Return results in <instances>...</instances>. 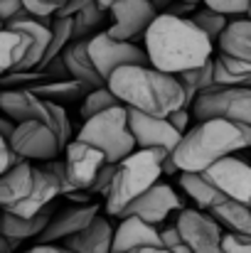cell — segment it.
<instances>
[{
  "label": "cell",
  "instance_id": "f6af8a7d",
  "mask_svg": "<svg viewBox=\"0 0 251 253\" xmlns=\"http://www.w3.org/2000/svg\"><path fill=\"white\" fill-rule=\"evenodd\" d=\"M133 253H172V251H167L163 246H151V249H138V251H133Z\"/></svg>",
  "mask_w": 251,
  "mask_h": 253
},
{
  "label": "cell",
  "instance_id": "681fc988",
  "mask_svg": "<svg viewBox=\"0 0 251 253\" xmlns=\"http://www.w3.org/2000/svg\"><path fill=\"white\" fill-rule=\"evenodd\" d=\"M180 2H187V5H202V0H180Z\"/></svg>",
  "mask_w": 251,
  "mask_h": 253
},
{
  "label": "cell",
  "instance_id": "ba28073f",
  "mask_svg": "<svg viewBox=\"0 0 251 253\" xmlns=\"http://www.w3.org/2000/svg\"><path fill=\"white\" fill-rule=\"evenodd\" d=\"M10 145L27 163H52V160H59V155L67 150V145L59 140L57 130L45 121L20 123Z\"/></svg>",
  "mask_w": 251,
  "mask_h": 253
},
{
  "label": "cell",
  "instance_id": "e575fe53",
  "mask_svg": "<svg viewBox=\"0 0 251 253\" xmlns=\"http://www.w3.org/2000/svg\"><path fill=\"white\" fill-rule=\"evenodd\" d=\"M160 241H163V249H167V251H175L182 246V234L177 229V221L160 226Z\"/></svg>",
  "mask_w": 251,
  "mask_h": 253
},
{
  "label": "cell",
  "instance_id": "f35d334b",
  "mask_svg": "<svg viewBox=\"0 0 251 253\" xmlns=\"http://www.w3.org/2000/svg\"><path fill=\"white\" fill-rule=\"evenodd\" d=\"M89 2H94V0H69L64 7H59V12H57V17H77L79 12H82L84 7L89 5Z\"/></svg>",
  "mask_w": 251,
  "mask_h": 253
},
{
  "label": "cell",
  "instance_id": "d6a6232c",
  "mask_svg": "<svg viewBox=\"0 0 251 253\" xmlns=\"http://www.w3.org/2000/svg\"><path fill=\"white\" fill-rule=\"evenodd\" d=\"M22 163H27V160H22L7 140H0V174H7L10 169L20 168Z\"/></svg>",
  "mask_w": 251,
  "mask_h": 253
},
{
  "label": "cell",
  "instance_id": "5bb4252c",
  "mask_svg": "<svg viewBox=\"0 0 251 253\" xmlns=\"http://www.w3.org/2000/svg\"><path fill=\"white\" fill-rule=\"evenodd\" d=\"M180 214L185 211L182 207V199L177 197V192L167 184V182H158L153 189H148L143 197H138L126 211L121 219H128V216H136L151 226H163V221H167L172 214Z\"/></svg>",
  "mask_w": 251,
  "mask_h": 253
},
{
  "label": "cell",
  "instance_id": "b9f144b4",
  "mask_svg": "<svg viewBox=\"0 0 251 253\" xmlns=\"http://www.w3.org/2000/svg\"><path fill=\"white\" fill-rule=\"evenodd\" d=\"M163 174H167V177L182 174V172H180V168H177V163H175V153H170V155H165V158H163Z\"/></svg>",
  "mask_w": 251,
  "mask_h": 253
},
{
  "label": "cell",
  "instance_id": "4316f807",
  "mask_svg": "<svg viewBox=\"0 0 251 253\" xmlns=\"http://www.w3.org/2000/svg\"><path fill=\"white\" fill-rule=\"evenodd\" d=\"M118 106H123L121 101H118V96L108 88V86H103V88H96V91H91L86 98L82 101V106H79V116H82V121H91V118H96V116H101V113H106V111H111V108H118Z\"/></svg>",
  "mask_w": 251,
  "mask_h": 253
},
{
  "label": "cell",
  "instance_id": "7a4b0ae2",
  "mask_svg": "<svg viewBox=\"0 0 251 253\" xmlns=\"http://www.w3.org/2000/svg\"><path fill=\"white\" fill-rule=\"evenodd\" d=\"M108 88L126 108L155 118H170L175 111L185 108V88L180 79L151 64L118 69L108 79Z\"/></svg>",
  "mask_w": 251,
  "mask_h": 253
},
{
  "label": "cell",
  "instance_id": "8992f818",
  "mask_svg": "<svg viewBox=\"0 0 251 253\" xmlns=\"http://www.w3.org/2000/svg\"><path fill=\"white\" fill-rule=\"evenodd\" d=\"M190 111L197 123L219 118L229 123H249L251 126V88L214 86L207 93L197 96Z\"/></svg>",
  "mask_w": 251,
  "mask_h": 253
},
{
  "label": "cell",
  "instance_id": "ab89813d",
  "mask_svg": "<svg viewBox=\"0 0 251 253\" xmlns=\"http://www.w3.org/2000/svg\"><path fill=\"white\" fill-rule=\"evenodd\" d=\"M25 253H72V251L67 246H62V244H37V246L27 249Z\"/></svg>",
  "mask_w": 251,
  "mask_h": 253
},
{
  "label": "cell",
  "instance_id": "60d3db41",
  "mask_svg": "<svg viewBox=\"0 0 251 253\" xmlns=\"http://www.w3.org/2000/svg\"><path fill=\"white\" fill-rule=\"evenodd\" d=\"M15 130H17V123H15L12 118H7V116H5V118L0 121V133H2V138H0V140H7V143H10V140H12V135H15Z\"/></svg>",
  "mask_w": 251,
  "mask_h": 253
},
{
  "label": "cell",
  "instance_id": "44dd1931",
  "mask_svg": "<svg viewBox=\"0 0 251 253\" xmlns=\"http://www.w3.org/2000/svg\"><path fill=\"white\" fill-rule=\"evenodd\" d=\"M62 59H64V64H67V69H69L72 79H77V82L86 84L91 91L108 86L103 79H101V74L96 72V67H94V62H91L89 42H72V44L64 49Z\"/></svg>",
  "mask_w": 251,
  "mask_h": 253
},
{
  "label": "cell",
  "instance_id": "30bf717a",
  "mask_svg": "<svg viewBox=\"0 0 251 253\" xmlns=\"http://www.w3.org/2000/svg\"><path fill=\"white\" fill-rule=\"evenodd\" d=\"M111 25H108V35L121 40V42H146V35L151 30V25L158 20V10L146 2V0H121L116 2L111 10Z\"/></svg>",
  "mask_w": 251,
  "mask_h": 253
},
{
  "label": "cell",
  "instance_id": "7402d4cb",
  "mask_svg": "<svg viewBox=\"0 0 251 253\" xmlns=\"http://www.w3.org/2000/svg\"><path fill=\"white\" fill-rule=\"evenodd\" d=\"M180 187L182 192L197 204L200 211H214L217 207H222L224 202H229L204 174L200 172H182L180 174Z\"/></svg>",
  "mask_w": 251,
  "mask_h": 253
},
{
  "label": "cell",
  "instance_id": "f546056e",
  "mask_svg": "<svg viewBox=\"0 0 251 253\" xmlns=\"http://www.w3.org/2000/svg\"><path fill=\"white\" fill-rule=\"evenodd\" d=\"M47 113H50V126L57 130L59 140H62L64 145H69V140H72V123H69V116H67L64 106L47 101Z\"/></svg>",
  "mask_w": 251,
  "mask_h": 253
},
{
  "label": "cell",
  "instance_id": "8d00e7d4",
  "mask_svg": "<svg viewBox=\"0 0 251 253\" xmlns=\"http://www.w3.org/2000/svg\"><path fill=\"white\" fill-rule=\"evenodd\" d=\"M22 10H25L22 0H0V17H2V25H7L10 20H15Z\"/></svg>",
  "mask_w": 251,
  "mask_h": 253
},
{
  "label": "cell",
  "instance_id": "f1b7e54d",
  "mask_svg": "<svg viewBox=\"0 0 251 253\" xmlns=\"http://www.w3.org/2000/svg\"><path fill=\"white\" fill-rule=\"evenodd\" d=\"M50 82V77L45 72H12V74H2L0 84H2V91H30L37 84H45Z\"/></svg>",
  "mask_w": 251,
  "mask_h": 253
},
{
  "label": "cell",
  "instance_id": "9c48e42d",
  "mask_svg": "<svg viewBox=\"0 0 251 253\" xmlns=\"http://www.w3.org/2000/svg\"><path fill=\"white\" fill-rule=\"evenodd\" d=\"M177 229L182 234V244L192 253H222L224 226L209 214L200 209H185L177 214Z\"/></svg>",
  "mask_w": 251,
  "mask_h": 253
},
{
  "label": "cell",
  "instance_id": "52a82bcc",
  "mask_svg": "<svg viewBox=\"0 0 251 253\" xmlns=\"http://www.w3.org/2000/svg\"><path fill=\"white\" fill-rule=\"evenodd\" d=\"M89 54H91V62H94L96 72L101 74V79L106 84L118 69L148 67L151 64V57H148L146 47L133 44V42H121V40L111 37L108 30H103L101 35L89 40Z\"/></svg>",
  "mask_w": 251,
  "mask_h": 253
},
{
  "label": "cell",
  "instance_id": "d4e9b609",
  "mask_svg": "<svg viewBox=\"0 0 251 253\" xmlns=\"http://www.w3.org/2000/svg\"><path fill=\"white\" fill-rule=\"evenodd\" d=\"M229 234L251 239V207L237 204V202H224L214 211H209Z\"/></svg>",
  "mask_w": 251,
  "mask_h": 253
},
{
  "label": "cell",
  "instance_id": "484cf974",
  "mask_svg": "<svg viewBox=\"0 0 251 253\" xmlns=\"http://www.w3.org/2000/svg\"><path fill=\"white\" fill-rule=\"evenodd\" d=\"M106 12L108 10H103L99 5V0H94V2H89L84 7L77 17H72L74 20V42H89L96 35H101L99 27L106 22Z\"/></svg>",
  "mask_w": 251,
  "mask_h": 253
},
{
  "label": "cell",
  "instance_id": "74e56055",
  "mask_svg": "<svg viewBox=\"0 0 251 253\" xmlns=\"http://www.w3.org/2000/svg\"><path fill=\"white\" fill-rule=\"evenodd\" d=\"M167 121H170V123H172V126H175V128H177V130L182 133V135H185V133L190 130L192 111H190V108H180V111H175V113H172V116H170Z\"/></svg>",
  "mask_w": 251,
  "mask_h": 253
},
{
  "label": "cell",
  "instance_id": "4dcf8cb0",
  "mask_svg": "<svg viewBox=\"0 0 251 253\" xmlns=\"http://www.w3.org/2000/svg\"><path fill=\"white\" fill-rule=\"evenodd\" d=\"M204 7L219 12V15H227V17H247L249 15V5L251 0H202Z\"/></svg>",
  "mask_w": 251,
  "mask_h": 253
},
{
  "label": "cell",
  "instance_id": "1f68e13d",
  "mask_svg": "<svg viewBox=\"0 0 251 253\" xmlns=\"http://www.w3.org/2000/svg\"><path fill=\"white\" fill-rule=\"evenodd\" d=\"M116 172H118V165H111V163H108L106 168L99 172V177H96V182H94V187H91L89 194H101V197L108 199L111 187H113V179H116Z\"/></svg>",
  "mask_w": 251,
  "mask_h": 253
},
{
  "label": "cell",
  "instance_id": "e0dca14e",
  "mask_svg": "<svg viewBox=\"0 0 251 253\" xmlns=\"http://www.w3.org/2000/svg\"><path fill=\"white\" fill-rule=\"evenodd\" d=\"M0 108L17 126L20 123H30V121H45V123H50L47 101H42L32 91H22V88H17V91H2L0 93Z\"/></svg>",
  "mask_w": 251,
  "mask_h": 253
},
{
  "label": "cell",
  "instance_id": "cb8c5ba5",
  "mask_svg": "<svg viewBox=\"0 0 251 253\" xmlns=\"http://www.w3.org/2000/svg\"><path fill=\"white\" fill-rule=\"evenodd\" d=\"M32 93H37L42 101H50V103H77V101H84L91 88L77 79H64V82H45V84H37L35 88H30Z\"/></svg>",
  "mask_w": 251,
  "mask_h": 253
},
{
  "label": "cell",
  "instance_id": "4fadbf2b",
  "mask_svg": "<svg viewBox=\"0 0 251 253\" xmlns=\"http://www.w3.org/2000/svg\"><path fill=\"white\" fill-rule=\"evenodd\" d=\"M204 177L229 199L237 204L251 207V165L247 160L229 155L204 172Z\"/></svg>",
  "mask_w": 251,
  "mask_h": 253
},
{
  "label": "cell",
  "instance_id": "3957f363",
  "mask_svg": "<svg viewBox=\"0 0 251 253\" xmlns=\"http://www.w3.org/2000/svg\"><path fill=\"white\" fill-rule=\"evenodd\" d=\"M237 150H244L242 130L229 121H200L192 126L182 143L175 150V163L180 172H200L204 174L219 160L234 155Z\"/></svg>",
  "mask_w": 251,
  "mask_h": 253
},
{
  "label": "cell",
  "instance_id": "c3c4849f",
  "mask_svg": "<svg viewBox=\"0 0 251 253\" xmlns=\"http://www.w3.org/2000/svg\"><path fill=\"white\" fill-rule=\"evenodd\" d=\"M172 253H192L190 251V249H187V246H185V244H182V246H180V249H175V251Z\"/></svg>",
  "mask_w": 251,
  "mask_h": 253
},
{
  "label": "cell",
  "instance_id": "603a6c76",
  "mask_svg": "<svg viewBox=\"0 0 251 253\" xmlns=\"http://www.w3.org/2000/svg\"><path fill=\"white\" fill-rule=\"evenodd\" d=\"M217 52L239 62H251V17H237L217 42Z\"/></svg>",
  "mask_w": 251,
  "mask_h": 253
},
{
  "label": "cell",
  "instance_id": "ffe728a7",
  "mask_svg": "<svg viewBox=\"0 0 251 253\" xmlns=\"http://www.w3.org/2000/svg\"><path fill=\"white\" fill-rule=\"evenodd\" d=\"M54 214H57L54 207L45 209L37 216H17V214L2 211V236L12 239V241H20V244L27 241V239H40L47 231V226H50Z\"/></svg>",
  "mask_w": 251,
  "mask_h": 253
},
{
  "label": "cell",
  "instance_id": "6da1fadb",
  "mask_svg": "<svg viewBox=\"0 0 251 253\" xmlns=\"http://www.w3.org/2000/svg\"><path fill=\"white\" fill-rule=\"evenodd\" d=\"M143 47L151 57V67L172 77L202 69L214 59V42L190 17H175L167 12L158 15L151 25Z\"/></svg>",
  "mask_w": 251,
  "mask_h": 253
},
{
  "label": "cell",
  "instance_id": "7c38bea8",
  "mask_svg": "<svg viewBox=\"0 0 251 253\" xmlns=\"http://www.w3.org/2000/svg\"><path fill=\"white\" fill-rule=\"evenodd\" d=\"M128 123H131V133L136 138L138 150L175 153L177 145L185 138L167 118H155V116H148V113H141V111L128 108Z\"/></svg>",
  "mask_w": 251,
  "mask_h": 253
},
{
  "label": "cell",
  "instance_id": "277c9868",
  "mask_svg": "<svg viewBox=\"0 0 251 253\" xmlns=\"http://www.w3.org/2000/svg\"><path fill=\"white\" fill-rule=\"evenodd\" d=\"M170 153L160 150H136L131 158H126L113 179L111 194L106 199V214L108 216H123V211L143 197L148 189H153L163 177V158Z\"/></svg>",
  "mask_w": 251,
  "mask_h": 253
},
{
  "label": "cell",
  "instance_id": "8fae6325",
  "mask_svg": "<svg viewBox=\"0 0 251 253\" xmlns=\"http://www.w3.org/2000/svg\"><path fill=\"white\" fill-rule=\"evenodd\" d=\"M108 165L106 155L82 140H72L64 150V169H67V182L72 194L74 192H91L99 172Z\"/></svg>",
  "mask_w": 251,
  "mask_h": 253
},
{
  "label": "cell",
  "instance_id": "9a60e30c",
  "mask_svg": "<svg viewBox=\"0 0 251 253\" xmlns=\"http://www.w3.org/2000/svg\"><path fill=\"white\" fill-rule=\"evenodd\" d=\"M99 219V204H69L57 209L47 231L40 236V244H64L67 239L82 234Z\"/></svg>",
  "mask_w": 251,
  "mask_h": 253
},
{
  "label": "cell",
  "instance_id": "836d02e7",
  "mask_svg": "<svg viewBox=\"0 0 251 253\" xmlns=\"http://www.w3.org/2000/svg\"><path fill=\"white\" fill-rule=\"evenodd\" d=\"M22 5H25V10H27V12H32L35 17L47 20V22H52V20L57 17V12H59V7L47 5L45 0H22Z\"/></svg>",
  "mask_w": 251,
  "mask_h": 253
},
{
  "label": "cell",
  "instance_id": "2e32d148",
  "mask_svg": "<svg viewBox=\"0 0 251 253\" xmlns=\"http://www.w3.org/2000/svg\"><path fill=\"white\" fill-rule=\"evenodd\" d=\"M151 246H163L158 226H151L136 216L118 219L116 236H113V253H133L138 249H151Z\"/></svg>",
  "mask_w": 251,
  "mask_h": 253
},
{
  "label": "cell",
  "instance_id": "7dc6e473",
  "mask_svg": "<svg viewBox=\"0 0 251 253\" xmlns=\"http://www.w3.org/2000/svg\"><path fill=\"white\" fill-rule=\"evenodd\" d=\"M45 2H47V5H54V7H64L69 0H45Z\"/></svg>",
  "mask_w": 251,
  "mask_h": 253
},
{
  "label": "cell",
  "instance_id": "d6986e66",
  "mask_svg": "<svg viewBox=\"0 0 251 253\" xmlns=\"http://www.w3.org/2000/svg\"><path fill=\"white\" fill-rule=\"evenodd\" d=\"M113 236L116 229L111 226V221L106 216H99L89 229L67 239L62 246H67L72 253H113Z\"/></svg>",
  "mask_w": 251,
  "mask_h": 253
},
{
  "label": "cell",
  "instance_id": "83f0119b",
  "mask_svg": "<svg viewBox=\"0 0 251 253\" xmlns=\"http://www.w3.org/2000/svg\"><path fill=\"white\" fill-rule=\"evenodd\" d=\"M190 20H192V22H195V25H197V27H200V30L212 40V42H219V40H222V35L227 32L229 22H232L227 15H219V12H214V10L204 7V5H202V7L190 17Z\"/></svg>",
  "mask_w": 251,
  "mask_h": 253
},
{
  "label": "cell",
  "instance_id": "5b68a950",
  "mask_svg": "<svg viewBox=\"0 0 251 253\" xmlns=\"http://www.w3.org/2000/svg\"><path fill=\"white\" fill-rule=\"evenodd\" d=\"M77 140L99 148L111 165H121L126 158H131L138 150L136 138L131 133L128 108L126 106L111 108V111L82 123V128L77 133Z\"/></svg>",
  "mask_w": 251,
  "mask_h": 253
},
{
  "label": "cell",
  "instance_id": "bcb514c9",
  "mask_svg": "<svg viewBox=\"0 0 251 253\" xmlns=\"http://www.w3.org/2000/svg\"><path fill=\"white\" fill-rule=\"evenodd\" d=\"M116 2H121V0H99V5H101L103 10H111V7H113Z\"/></svg>",
  "mask_w": 251,
  "mask_h": 253
},
{
  "label": "cell",
  "instance_id": "d590c367",
  "mask_svg": "<svg viewBox=\"0 0 251 253\" xmlns=\"http://www.w3.org/2000/svg\"><path fill=\"white\" fill-rule=\"evenodd\" d=\"M222 253H251V239H244V236H237V234L227 231L224 244H222Z\"/></svg>",
  "mask_w": 251,
  "mask_h": 253
},
{
  "label": "cell",
  "instance_id": "f907efd6",
  "mask_svg": "<svg viewBox=\"0 0 251 253\" xmlns=\"http://www.w3.org/2000/svg\"><path fill=\"white\" fill-rule=\"evenodd\" d=\"M247 17H251V5H249V15H247Z\"/></svg>",
  "mask_w": 251,
  "mask_h": 253
},
{
  "label": "cell",
  "instance_id": "7bdbcfd3",
  "mask_svg": "<svg viewBox=\"0 0 251 253\" xmlns=\"http://www.w3.org/2000/svg\"><path fill=\"white\" fill-rule=\"evenodd\" d=\"M239 130H242V140H244V148H251V126L249 123H234Z\"/></svg>",
  "mask_w": 251,
  "mask_h": 253
},
{
  "label": "cell",
  "instance_id": "ac0fdd59",
  "mask_svg": "<svg viewBox=\"0 0 251 253\" xmlns=\"http://www.w3.org/2000/svg\"><path fill=\"white\" fill-rule=\"evenodd\" d=\"M35 177H37L35 163H22L20 168L10 169L7 174H0V204H2V211L22 204L32 194Z\"/></svg>",
  "mask_w": 251,
  "mask_h": 253
},
{
  "label": "cell",
  "instance_id": "ee69618b",
  "mask_svg": "<svg viewBox=\"0 0 251 253\" xmlns=\"http://www.w3.org/2000/svg\"><path fill=\"white\" fill-rule=\"evenodd\" d=\"M146 2H151V5H153V7H155V10L163 15V12H167V7H170L175 0H146Z\"/></svg>",
  "mask_w": 251,
  "mask_h": 253
}]
</instances>
